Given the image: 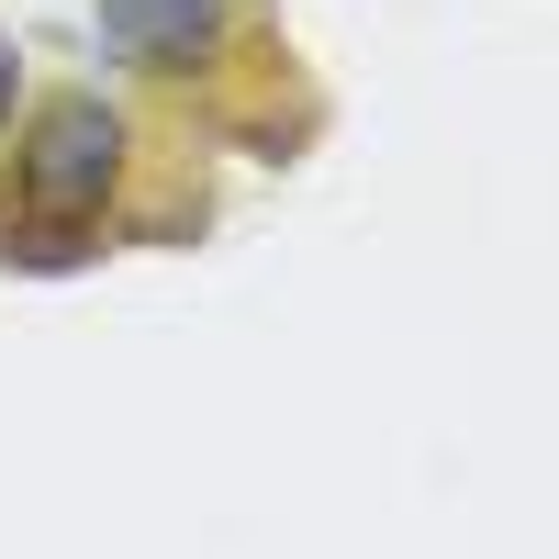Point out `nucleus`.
Listing matches in <instances>:
<instances>
[{"label":"nucleus","instance_id":"7ed1b4c3","mask_svg":"<svg viewBox=\"0 0 559 559\" xmlns=\"http://www.w3.org/2000/svg\"><path fill=\"white\" fill-rule=\"evenodd\" d=\"M12 112H23V45L0 34V146H12Z\"/></svg>","mask_w":559,"mask_h":559},{"label":"nucleus","instance_id":"f03ea898","mask_svg":"<svg viewBox=\"0 0 559 559\" xmlns=\"http://www.w3.org/2000/svg\"><path fill=\"white\" fill-rule=\"evenodd\" d=\"M224 23H236V0H102V45L134 68H202Z\"/></svg>","mask_w":559,"mask_h":559},{"label":"nucleus","instance_id":"f257e3e1","mask_svg":"<svg viewBox=\"0 0 559 559\" xmlns=\"http://www.w3.org/2000/svg\"><path fill=\"white\" fill-rule=\"evenodd\" d=\"M23 202H34V224H90L112 202V179H123V112L102 102V90H57V102L34 112V134H23Z\"/></svg>","mask_w":559,"mask_h":559}]
</instances>
